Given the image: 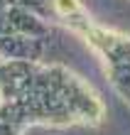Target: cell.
Masks as SVG:
<instances>
[{"mask_svg": "<svg viewBox=\"0 0 130 135\" xmlns=\"http://www.w3.org/2000/svg\"><path fill=\"white\" fill-rule=\"evenodd\" d=\"M54 7L59 15H71V12L79 10V3L76 0H54Z\"/></svg>", "mask_w": 130, "mask_h": 135, "instance_id": "6da1fadb", "label": "cell"}]
</instances>
